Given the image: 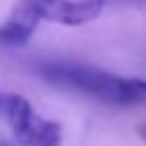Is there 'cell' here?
<instances>
[{
    "label": "cell",
    "instance_id": "obj_1",
    "mask_svg": "<svg viewBox=\"0 0 146 146\" xmlns=\"http://www.w3.org/2000/svg\"><path fill=\"white\" fill-rule=\"evenodd\" d=\"M39 75L59 89L82 94L105 105L128 107L146 100V87H144L146 80L121 78L105 68L80 64V62H64V59L43 62L39 64Z\"/></svg>",
    "mask_w": 146,
    "mask_h": 146
},
{
    "label": "cell",
    "instance_id": "obj_6",
    "mask_svg": "<svg viewBox=\"0 0 146 146\" xmlns=\"http://www.w3.org/2000/svg\"><path fill=\"white\" fill-rule=\"evenodd\" d=\"M105 5V0H100ZM119 2H135V5H146V0H119Z\"/></svg>",
    "mask_w": 146,
    "mask_h": 146
},
{
    "label": "cell",
    "instance_id": "obj_4",
    "mask_svg": "<svg viewBox=\"0 0 146 146\" xmlns=\"http://www.w3.org/2000/svg\"><path fill=\"white\" fill-rule=\"evenodd\" d=\"M36 27H39V23L27 11V7L18 0L16 7L11 9V14L7 16V21L0 25V41L11 43V46H23L30 41V36L34 34Z\"/></svg>",
    "mask_w": 146,
    "mask_h": 146
},
{
    "label": "cell",
    "instance_id": "obj_7",
    "mask_svg": "<svg viewBox=\"0 0 146 146\" xmlns=\"http://www.w3.org/2000/svg\"><path fill=\"white\" fill-rule=\"evenodd\" d=\"M0 146H14V144H7V141H0Z\"/></svg>",
    "mask_w": 146,
    "mask_h": 146
},
{
    "label": "cell",
    "instance_id": "obj_5",
    "mask_svg": "<svg viewBox=\"0 0 146 146\" xmlns=\"http://www.w3.org/2000/svg\"><path fill=\"white\" fill-rule=\"evenodd\" d=\"M137 132H139V137H141V139H146V123H141V125L137 128Z\"/></svg>",
    "mask_w": 146,
    "mask_h": 146
},
{
    "label": "cell",
    "instance_id": "obj_3",
    "mask_svg": "<svg viewBox=\"0 0 146 146\" xmlns=\"http://www.w3.org/2000/svg\"><path fill=\"white\" fill-rule=\"evenodd\" d=\"M36 23H55L64 27H80L103 14L100 0H21Z\"/></svg>",
    "mask_w": 146,
    "mask_h": 146
},
{
    "label": "cell",
    "instance_id": "obj_2",
    "mask_svg": "<svg viewBox=\"0 0 146 146\" xmlns=\"http://www.w3.org/2000/svg\"><path fill=\"white\" fill-rule=\"evenodd\" d=\"M0 119L9 125L18 146H62L59 123L41 116L21 94L0 91Z\"/></svg>",
    "mask_w": 146,
    "mask_h": 146
}]
</instances>
